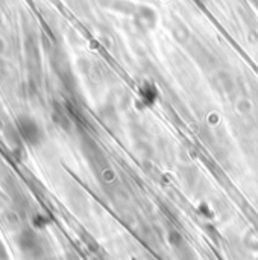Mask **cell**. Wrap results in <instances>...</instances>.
<instances>
[{
    "instance_id": "cell-1",
    "label": "cell",
    "mask_w": 258,
    "mask_h": 260,
    "mask_svg": "<svg viewBox=\"0 0 258 260\" xmlns=\"http://www.w3.org/2000/svg\"><path fill=\"white\" fill-rule=\"evenodd\" d=\"M17 131L20 134V137L23 139V142L29 146H38L41 145L43 139H44V133L43 128L40 126V123L26 114H21L17 117Z\"/></svg>"
},
{
    "instance_id": "cell-2",
    "label": "cell",
    "mask_w": 258,
    "mask_h": 260,
    "mask_svg": "<svg viewBox=\"0 0 258 260\" xmlns=\"http://www.w3.org/2000/svg\"><path fill=\"white\" fill-rule=\"evenodd\" d=\"M134 18H135V23L141 27V29H152L155 26V21H157V17H155V12L151 9V8H135L134 11Z\"/></svg>"
}]
</instances>
